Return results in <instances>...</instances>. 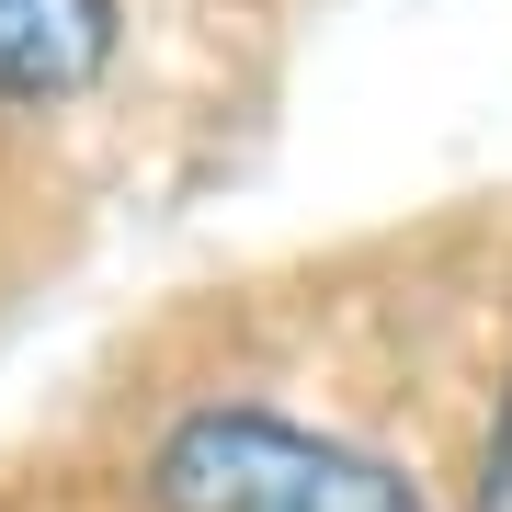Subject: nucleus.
<instances>
[{"label":"nucleus","mask_w":512,"mask_h":512,"mask_svg":"<svg viewBox=\"0 0 512 512\" xmlns=\"http://www.w3.org/2000/svg\"><path fill=\"white\" fill-rule=\"evenodd\" d=\"M456 512H512V376L490 387V410H478V444H467V490Z\"/></svg>","instance_id":"obj_4"},{"label":"nucleus","mask_w":512,"mask_h":512,"mask_svg":"<svg viewBox=\"0 0 512 512\" xmlns=\"http://www.w3.org/2000/svg\"><path fill=\"white\" fill-rule=\"evenodd\" d=\"M137 512H456L433 478H410L387 444L308 421L251 387L171 399L126 456Z\"/></svg>","instance_id":"obj_1"},{"label":"nucleus","mask_w":512,"mask_h":512,"mask_svg":"<svg viewBox=\"0 0 512 512\" xmlns=\"http://www.w3.org/2000/svg\"><path fill=\"white\" fill-rule=\"evenodd\" d=\"M69 251H80V194H69V171L35 148L23 114H0V330L69 274Z\"/></svg>","instance_id":"obj_3"},{"label":"nucleus","mask_w":512,"mask_h":512,"mask_svg":"<svg viewBox=\"0 0 512 512\" xmlns=\"http://www.w3.org/2000/svg\"><path fill=\"white\" fill-rule=\"evenodd\" d=\"M126 46H137L126 0H0V114L46 126V114L114 92Z\"/></svg>","instance_id":"obj_2"}]
</instances>
